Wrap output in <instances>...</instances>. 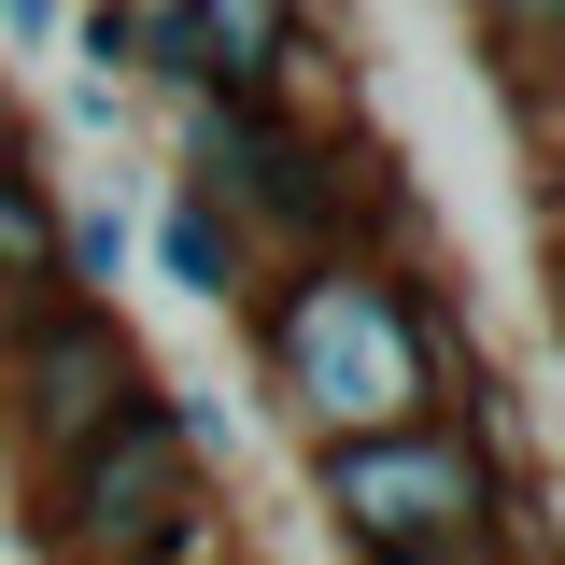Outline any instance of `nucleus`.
<instances>
[{
	"label": "nucleus",
	"mask_w": 565,
	"mask_h": 565,
	"mask_svg": "<svg viewBox=\"0 0 565 565\" xmlns=\"http://www.w3.org/2000/svg\"><path fill=\"white\" fill-rule=\"evenodd\" d=\"M170 367L141 353L128 297L114 311H85V297H57V311H29V326H0V452H14V481L43 494L99 438V424H128L141 396H156Z\"/></svg>",
	"instance_id": "obj_4"
},
{
	"label": "nucleus",
	"mask_w": 565,
	"mask_h": 565,
	"mask_svg": "<svg viewBox=\"0 0 565 565\" xmlns=\"http://www.w3.org/2000/svg\"><path fill=\"white\" fill-rule=\"evenodd\" d=\"M241 353H255V396L297 424V452L411 438L467 382H494L467 269H396V255H297V269H269L241 297Z\"/></svg>",
	"instance_id": "obj_1"
},
{
	"label": "nucleus",
	"mask_w": 565,
	"mask_h": 565,
	"mask_svg": "<svg viewBox=\"0 0 565 565\" xmlns=\"http://www.w3.org/2000/svg\"><path fill=\"white\" fill-rule=\"evenodd\" d=\"M0 565H14V523H0Z\"/></svg>",
	"instance_id": "obj_18"
},
{
	"label": "nucleus",
	"mask_w": 565,
	"mask_h": 565,
	"mask_svg": "<svg viewBox=\"0 0 565 565\" xmlns=\"http://www.w3.org/2000/svg\"><path fill=\"white\" fill-rule=\"evenodd\" d=\"M141 269L170 282L184 311H212V326H241V297L269 282V269H255V241H241L199 184H156V212H141Z\"/></svg>",
	"instance_id": "obj_6"
},
{
	"label": "nucleus",
	"mask_w": 565,
	"mask_h": 565,
	"mask_svg": "<svg viewBox=\"0 0 565 565\" xmlns=\"http://www.w3.org/2000/svg\"><path fill=\"white\" fill-rule=\"evenodd\" d=\"M311 467V523L353 565H411V552H481L509 537V481L481 467V438L438 411L411 438H340V452H297Z\"/></svg>",
	"instance_id": "obj_3"
},
{
	"label": "nucleus",
	"mask_w": 565,
	"mask_h": 565,
	"mask_svg": "<svg viewBox=\"0 0 565 565\" xmlns=\"http://www.w3.org/2000/svg\"><path fill=\"white\" fill-rule=\"evenodd\" d=\"M141 269V212L128 199H71L57 212V282L85 297V311H114V282Z\"/></svg>",
	"instance_id": "obj_8"
},
{
	"label": "nucleus",
	"mask_w": 565,
	"mask_h": 565,
	"mask_svg": "<svg viewBox=\"0 0 565 565\" xmlns=\"http://www.w3.org/2000/svg\"><path fill=\"white\" fill-rule=\"evenodd\" d=\"M467 29H481V57L509 99H537V71L565 57V0H467Z\"/></svg>",
	"instance_id": "obj_9"
},
{
	"label": "nucleus",
	"mask_w": 565,
	"mask_h": 565,
	"mask_svg": "<svg viewBox=\"0 0 565 565\" xmlns=\"http://www.w3.org/2000/svg\"><path fill=\"white\" fill-rule=\"evenodd\" d=\"M128 114H141V99H128V85H99V71H71V85H57V128H71V141H128Z\"/></svg>",
	"instance_id": "obj_10"
},
{
	"label": "nucleus",
	"mask_w": 565,
	"mask_h": 565,
	"mask_svg": "<svg viewBox=\"0 0 565 565\" xmlns=\"http://www.w3.org/2000/svg\"><path fill=\"white\" fill-rule=\"evenodd\" d=\"M14 141H43V128H29V99H14V71H0V156H14Z\"/></svg>",
	"instance_id": "obj_14"
},
{
	"label": "nucleus",
	"mask_w": 565,
	"mask_h": 565,
	"mask_svg": "<svg viewBox=\"0 0 565 565\" xmlns=\"http://www.w3.org/2000/svg\"><path fill=\"white\" fill-rule=\"evenodd\" d=\"M311 57H353V0H184V85L311 114Z\"/></svg>",
	"instance_id": "obj_5"
},
{
	"label": "nucleus",
	"mask_w": 565,
	"mask_h": 565,
	"mask_svg": "<svg viewBox=\"0 0 565 565\" xmlns=\"http://www.w3.org/2000/svg\"><path fill=\"white\" fill-rule=\"evenodd\" d=\"M537 241H565V114L537 128Z\"/></svg>",
	"instance_id": "obj_13"
},
{
	"label": "nucleus",
	"mask_w": 565,
	"mask_h": 565,
	"mask_svg": "<svg viewBox=\"0 0 565 565\" xmlns=\"http://www.w3.org/2000/svg\"><path fill=\"white\" fill-rule=\"evenodd\" d=\"M411 565H509V537H481V552H411Z\"/></svg>",
	"instance_id": "obj_15"
},
{
	"label": "nucleus",
	"mask_w": 565,
	"mask_h": 565,
	"mask_svg": "<svg viewBox=\"0 0 565 565\" xmlns=\"http://www.w3.org/2000/svg\"><path fill=\"white\" fill-rule=\"evenodd\" d=\"M537 99H565V57H552V71H537Z\"/></svg>",
	"instance_id": "obj_16"
},
{
	"label": "nucleus",
	"mask_w": 565,
	"mask_h": 565,
	"mask_svg": "<svg viewBox=\"0 0 565 565\" xmlns=\"http://www.w3.org/2000/svg\"><path fill=\"white\" fill-rule=\"evenodd\" d=\"M57 212H71V184L43 170V141H14L0 156V326H29V311L71 297L57 282Z\"/></svg>",
	"instance_id": "obj_7"
},
{
	"label": "nucleus",
	"mask_w": 565,
	"mask_h": 565,
	"mask_svg": "<svg viewBox=\"0 0 565 565\" xmlns=\"http://www.w3.org/2000/svg\"><path fill=\"white\" fill-rule=\"evenodd\" d=\"M0 43H14V57H57V43H71V0H0Z\"/></svg>",
	"instance_id": "obj_12"
},
{
	"label": "nucleus",
	"mask_w": 565,
	"mask_h": 565,
	"mask_svg": "<svg viewBox=\"0 0 565 565\" xmlns=\"http://www.w3.org/2000/svg\"><path fill=\"white\" fill-rule=\"evenodd\" d=\"M156 565H255V537H241V509H212V523H184Z\"/></svg>",
	"instance_id": "obj_11"
},
{
	"label": "nucleus",
	"mask_w": 565,
	"mask_h": 565,
	"mask_svg": "<svg viewBox=\"0 0 565 565\" xmlns=\"http://www.w3.org/2000/svg\"><path fill=\"white\" fill-rule=\"evenodd\" d=\"M226 452H241V411L212 382H156L14 509V565H156L184 523L226 509Z\"/></svg>",
	"instance_id": "obj_2"
},
{
	"label": "nucleus",
	"mask_w": 565,
	"mask_h": 565,
	"mask_svg": "<svg viewBox=\"0 0 565 565\" xmlns=\"http://www.w3.org/2000/svg\"><path fill=\"white\" fill-rule=\"evenodd\" d=\"M552 311H565V241H552Z\"/></svg>",
	"instance_id": "obj_17"
}]
</instances>
